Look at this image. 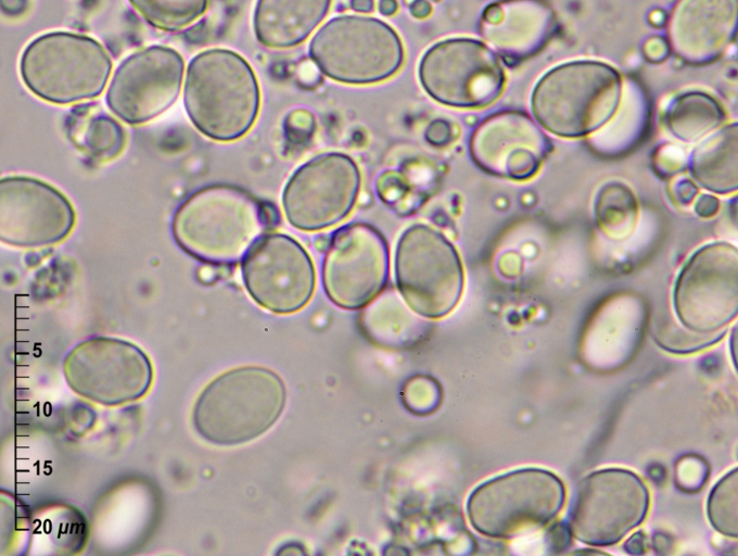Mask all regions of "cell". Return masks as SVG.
I'll list each match as a JSON object with an SVG mask.
<instances>
[{"label": "cell", "instance_id": "cell-1", "mask_svg": "<svg viewBox=\"0 0 738 556\" xmlns=\"http://www.w3.org/2000/svg\"><path fill=\"white\" fill-rule=\"evenodd\" d=\"M275 213L239 187L212 185L180 204L171 232L192 257L212 265H234L275 223Z\"/></svg>", "mask_w": 738, "mask_h": 556}, {"label": "cell", "instance_id": "cell-2", "mask_svg": "<svg viewBox=\"0 0 738 556\" xmlns=\"http://www.w3.org/2000/svg\"><path fill=\"white\" fill-rule=\"evenodd\" d=\"M183 103L204 136L230 142L245 136L260 109V89L250 63L238 52L211 48L188 64Z\"/></svg>", "mask_w": 738, "mask_h": 556}, {"label": "cell", "instance_id": "cell-3", "mask_svg": "<svg viewBox=\"0 0 738 556\" xmlns=\"http://www.w3.org/2000/svg\"><path fill=\"white\" fill-rule=\"evenodd\" d=\"M285 387L272 370L244 366L212 380L193 407L192 420L206 441L238 445L264 434L280 417Z\"/></svg>", "mask_w": 738, "mask_h": 556}, {"label": "cell", "instance_id": "cell-4", "mask_svg": "<svg viewBox=\"0 0 738 556\" xmlns=\"http://www.w3.org/2000/svg\"><path fill=\"white\" fill-rule=\"evenodd\" d=\"M621 94L622 78L614 67L600 61H571L539 78L531 109L548 131L576 138L606 125L615 114Z\"/></svg>", "mask_w": 738, "mask_h": 556}, {"label": "cell", "instance_id": "cell-5", "mask_svg": "<svg viewBox=\"0 0 738 556\" xmlns=\"http://www.w3.org/2000/svg\"><path fill=\"white\" fill-rule=\"evenodd\" d=\"M113 62L97 39L73 31H49L33 39L20 60L27 89L53 104H73L99 97Z\"/></svg>", "mask_w": 738, "mask_h": 556}, {"label": "cell", "instance_id": "cell-6", "mask_svg": "<svg viewBox=\"0 0 738 556\" xmlns=\"http://www.w3.org/2000/svg\"><path fill=\"white\" fill-rule=\"evenodd\" d=\"M564 501L565 488L558 476L542 468H522L474 489L467 501V516L479 533L510 539L548 525Z\"/></svg>", "mask_w": 738, "mask_h": 556}, {"label": "cell", "instance_id": "cell-7", "mask_svg": "<svg viewBox=\"0 0 738 556\" xmlns=\"http://www.w3.org/2000/svg\"><path fill=\"white\" fill-rule=\"evenodd\" d=\"M308 52L322 74L347 85H371L393 77L403 66L405 49L387 23L371 16L339 15L326 22Z\"/></svg>", "mask_w": 738, "mask_h": 556}, {"label": "cell", "instance_id": "cell-8", "mask_svg": "<svg viewBox=\"0 0 738 556\" xmlns=\"http://www.w3.org/2000/svg\"><path fill=\"white\" fill-rule=\"evenodd\" d=\"M397 289L411 311L437 319L459 303L465 270L456 248L424 224L409 226L395 250Z\"/></svg>", "mask_w": 738, "mask_h": 556}, {"label": "cell", "instance_id": "cell-9", "mask_svg": "<svg viewBox=\"0 0 738 556\" xmlns=\"http://www.w3.org/2000/svg\"><path fill=\"white\" fill-rule=\"evenodd\" d=\"M418 76L432 99L457 109L488 106L506 84L500 56L483 41L467 37L430 47L421 58Z\"/></svg>", "mask_w": 738, "mask_h": 556}, {"label": "cell", "instance_id": "cell-10", "mask_svg": "<svg viewBox=\"0 0 738 556\" xmlns=\"http://www.w3.org/2000/svg\"><path fill=\"white\" fill-rule=\"evenodd\" d=\"M63 374L72 391L105 406L140 400L153 380L148 355L138 345L112 337L77 343L64 358Z\"/></svg>", "mask_w": 738, "mask_h": 556}, {"label": "cell", "instance_id": "cell-11", "mask_svg": "<svg viewBox=\"0 0 738 556\" xmlns=\"http://www.w3.org/2000/svg\"><path fill=\"white\" fill-rule=\"evenodd\" d=\"M648 508L649 491L636 473L600 469L578 483L569 531L586 545H614L645 520Z\"/></svg>", "mask_w": 738, "mask_h": 556}, {"label": "cell", "instance_id": "cell-12", "mask_svg": "<svg viewBox=\"0 0 738 556\" xmlns=\"http://www.w3.org/2000/svg\"><path fill=\"white\" fill-rule=\"evenodd\" d=\"M679 323L699 333L723 330L738 312V251L727 242L709 243L682 268L674 287Z\"/></svg>", "mask_w": 738, "mask_h": 556}, {"label": "cell", "instance_id": "cell-13", "mask_svg": "<svg viewBox=\"0 0 738 556\" xmlns=\"http://www.w3.org/2000/svg\"><path fill=\"white\" fill-rule=\"evenodd\" d=\"M361 175L355 161L340 152H327L301 165L282 191L288 223L302 231L331 228L355 206Z\"/></svg>", "mask_w": 738, "mask_h": 556}, {"label": "cell", "instance_id": "cell-14", "mask_svg": "<svg viewBox=\"0 0 738 556\" xmlns=\"http://www.w3.org/2000/svg\"><path fill=\"white\" fill-rule=\"evenodd\" d=\"M389 274L386 240L371 225L352 223L330 237L321 279L326 295L336 306L365 307L384 290Z\"/></svg>", "mask_w": 738, "mask_h": 556}, {"label": "cell", "instance_id": "cell-15", "mask_svg": "<svg viewBox=\"0 0 738 556\" xmlns=\"http://www.w3.org/2000/svg\"><path fill=\"white\" fill-rule=\"evenodd\" d=\"M243 285L255 303L275 314H292L311 299L316 273L310 255L289 235H263L241 262Z\"/></svg>", "mask_w": 738, "mask_h": 556}, {"label": "cell", "instance_id": "cell-16", "mask_svg": "<svg viewBox=\"0 0 738 556\" xmlns=\"http://www.w3.org/2000/svg\"><path fill=\"white\" fill-rule=\"evenodd\" d=\"M184 73L181 54L167 46L138 50L115 70L107 91L110 111L129 125L145 124L178 99Z\"/></svg>", "mask_w": 738, "mask_h": 556}, {"label": "cell", "instance_id": "cell-17", "mask_svg": "<svg viewBox=\"0 0 738 556\" xmlns=\"http://www.w3.org/2000/svg\"><path fill=\"white\" fill-rule=\"evenodd\" d=\"M76 213L54 186L29 176L0 180V239L22 249L54 245L72 232Z\"/></svg>", "mask_w": 738, "mask_h": 556}, {"label": "cell", "instance_id": "cell-18", "mask_svg": "<svg viewBox=\"0 0 738 556\" xmlns=\"http://www.w3.org/2000/svg\"><path fill=\"white\" fill-rule=\"evenodd\" d=\"M550 141L526 113L500 111L482 121L470 138V154L484 172L508 179L525 180L539 169Z\"/></svg>", "mask_w": 738, "mask_h": 556}, {"label": "cell", "instance_id": "cell-19", "mask_svg": "<svg viewBox=\"0 0 738 556\" xmlns=\"http://www.w3.org/2000/svg\"><path fill=\"white\" fill-rule=\"evenodd\" d=\"M738 0H677L667 22L671 50L688 64L718 60L733 42Z\"/></svg>", "mask_w": 738, "mask_h": 556}, {"label": "cell", "instance_id": "cell-20", "mask_svg": "<svg viewBox=\"0 0 738 556\" xmlns=\"http://www.w3.org/2000/svg\"><path fill=\"white\" fill-rule=\"evenodd\" d=\"M555 28L551 9L542 0H502L488 5L481 34L504 58L521 61L549 40Z\"/></svg>", "mask_w": 738, "mask_h": 556}, {"label": "cell", "instance_id": "cell-21", "mask_svg": "<svg viewBox=\"0 0 738 556\" xmlns=\"http://www.w3.org/2000/svg\"><path fill=\"white\" fill-rule=\"evenodd\" d=\"M332 0H257L253 27L265 47L287 49L305 41L327 16Z\"/></svg>", "mask_w": 738, "mask_h": 556}, {"label": "cell", "instance_id": "cell-22", "mask_svg": "<svg viewBox=\"0 0 738 556\" xmlns=\"http://www.w3.org/2000/svg\"><path fill=\"white\" fill-rule=\"evenodd\" d=\"M737 123L723 126L701 141L691 155L690 172L705 189L730 193L738 187Z\"/></svg>", "mask_w": 738, "mask_h": 556}, {"label": "cell", "instance_id": "cell-23", "mask_svg": "<svg viewBox=\"0 0 738 556\" xmlns=\"http://www.w3.org/2000/svg\"><path fill=\"white\" fill-rule=\"evenodd\" d=\"M66 134L85 156L97 163L116 159L126 146L123 126L111 115L91 105L72 112L66 122Z\"/></svg>", "mask_w": 738, "mask_h": 556}, {"label": "cell", "instance_id": "cell-24", "mask_svg": "<svg viewBox=\"0 0 738 556\" xmlns=\"http://www.w3.org/2000/svg\"><path fill=\"white\" fill-rule=\"evenodd\" d=\"M725 116L723 106L715 98L705 92L689 91L671 103L665 124L674 137L695 142L721 126Z\"/></svg>", "mask_w": 738, "mask_h": 556}, {"label": "cell", "instance_id": "cell-25", "mask_svg": "<svg viewBox=\"0 0 738 556\" xmlns=\"http://www.w3.org/2000/svg\"><path fill=\"white\" fill-rule=\"evenodd\" d=\"M128 1L149 25L165 31H176L191 25L208 7V0Z\"/></svg>", "mask_w": 738, "mask_h": 556}, {"label": "cell", "instance_id": "cell-26", "mask_svg": "<svg viewBox=\"0 0 738 556\" xmlns=\"http://www.w3.org/2000/svg\"><path fill=\"white\" fill-rule=\"evenodd\" d=\"M708 518L720 533L738 535V470L735 468L722 477L712 488L707 503Z\"/></svg>", "mask_w": 738, "mask_h": 556}, {"label": "cell", "instance_id": "cell-27", "mask_svg": "<svg viewBox=\"0 0 738 556\" xmlns=\"http://www.w3.org/2000/svg\"><path fill=\"white\" fill-rule=\"evenodd\" d=\"M724 333L725 329L713 333H699L683 326V328L673 327V329H664V332L657 334L656 340L663 349L670 352L689 353L715 343Z\"/></svg>", "mask_w": 738, "mask_h": 556}, {"label": "cell", "instance_id": "cell-28", "mask_svg": "<svg viewBox=\"0 0 738 556\" xmlns=\"http://www.w3.org/2000/svg\"><path fill=\"white\" fill-rule=\"evenodd\" d=\"M316 119L306 109L291 111L284 119V132L288 140L295 144L307 142L315 132Z\"/></svg>", "mask_w": 738, "mask_h": 556}, {"label": "cell", "instance_id": "cell-29", "mask_svg": "<svg viewBox=\"0 0 738 556\" xmlns=\"http://www.w3.org/2000/svg\"><path fill=\"white\" fill-rule=\"evenodd\" d=\"M407 190L406 180L395 170L384 172L377 180V192L380 199L390 205H397L406 195Z\"/></svg>", "mask_w": 738, "mask_h": 556}, {"label": "cell", "instance_id": "cell-30", "mask_svg": "<svg viewBox=\"0 0 738 556\" xmlns=\"http://www.w3.org/2000/svg\"><path fill=\"white\" fill-rule=\"evenodd\" d=\"M316 63L309 60H302L295 68V81L305 89H314L322 83V75Z\"/></svg>", "mask_w": 738, "mask_h": 556}, {"label": "cell", "instance_id": "cell-31", "mask_svg": "<svg viewBox=\"0 0 738 556\" xmlns=\"http://www.w3.org/2000/svg\"><path fill=\"white\" fill-rule=\"evenodd\" d=\"M671 52L669 41L662 36L649 37L642 46V53L646 60L651 63H661L665 61Z\"/></svg>", "mask_w": 738, "mask_h": 556}, {"label": "cell", "instance_id": "cell-32", "mask_svg": "<svg viewBox=\"0 0 738 556\" xmlns=\"http://www.w3.org/2000/svg\"><path fill=\"white\" fill-rule=\"evenodd\" d=\"M453 128L445 119H435L427 127L425 139L429 143L436 147H444L453 139Z\"/></svg>", "mask_w": 738, "mask_h": 556}, {"label": "cell", "instance_id": "cell-33", "mask_svg": "<svg viewBox=\"0 0 738 556\" xmlns=\"http://www.w3.org/2000/svg\"><path fill=\"white\" fill-rule=\"evenodd\" d=\"M720 201L711 194H702L695 204V211L699 216L711 217L717 213Z\"/></svg>", "mask_w": 738, "mask_h": 556}, {"label": "cell", "instance_id": "cell-34", "mask_svg": "<svg viewBox=\"0 0 738 556\" xmlns=\"http://www.w3.org/2000/svg\"><path fill=\"white\" fill-rule=\"evenodd\" d=\"M408 7L410 14L416 18H425L432 12L431 3L428 0H413Z\"/></svg>", "mask_w": 738, "mask_h": 556}, {"label": "cell", "instance_id": "cell-35", "mask_svg": "<svg viewBox=\"0 0 738 556\" xmlns=\"http://www.w3.org/2000/svg\"><path fill=\"white\" fill-rule=\"evenodd\" d=\"M379 12L384 16H392L398 10L397 0H380L379 1Z\"/></svg>", "mask_w": 738, "mask_h": 556}, {"label": "cell", "instance_id": "cell-36", "mask_svg": "<svg viewBox=\"0 0 738 556\" xmlns=\"http://www.w3.org/2000/svg\"><path fill=\"white\" fill-rule=\"evenodd\" d=\"M1 7L4 12L14 14L21 12L26 7L25 0H1Z\"/></svg>", "mask_w": 738, "mask_h": 556}, {"label": "cell", "instance_id": "cell-37", "mask_svg": "<svg viewBox=\"0 0 738 556\" xmlns=\"http://www.w3.org/2000/svg\"><path fill=\"white\" fill-rule=\"evenodd\" d=\"M351 8L359 13H370L374 9L373 0H351Z\"/></svg>", "mask_w": 738, "mask_h": 556}]
</instances>
